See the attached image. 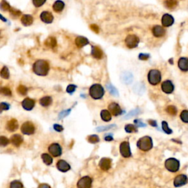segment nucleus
I'll list each match as a JSON object with an SVG mask.
<instances>
[{
  "label": "nucleus",
  "instance_id": "f257e3e1",
  "mask_svg": "<svg viewBox=\"0 0 188 188\" xmlns=\"http://www.w3.org/2000/svg\"><path fill=\"white\" fill-rule=\"evenodd\" d=\"M49 71V65L47 61L39 60L33 64V71L38 76H47Z\"/></svg>",
  "mask_w": 188,
  "mask_h": 188
},
{
  "label": "nucleus",
  "instance_id": "f03ea898",
  "mask_svg": "<svg viewBox=\"0 0 188 188\" xmlns=\"http://www.w3.org/2000/svg\"><path fill=\"white\" fill-rule=\"evenodd\" d=\"M137 146L139 148V149L143 152H148L153 147V141H152V138L149 136H145L138 140Z\"/></svg>",
  "mask_w": 188,
  "mask_h": 188
},
{
  "label": "nucleus",
  "instance_id": "7ed1b4c3",
  "mask_svg": "<svg viewBox=\"0 0 188 188\" xmlns=\"http://www.w3.org/2000/svg\"><path fill=\"white\" fill-rule=\"evenodd\" d=\"M89 94L93 99H100L104 94V90L99 84H94L90 87Z\"/></svg>",
  "mask_w": 188,
  "mask_h": 188
},
{
  "label": "nucleus",
  "instance_id": "20e7f679",
  "mask_svg": "<svg viewBox=\"0 0 188 188\" xmlns=\"http://www.w3.org/2000/svg\"><path fill=\"white\" fill-rule=\"evenodd\" d=\"M149 82L152 85H156L161 81V73L157 69H152L149 72L148 74Z\"/></svg>",
  "mask_w": 188,
  "mask_h": 188
},
{
  "label": "nucleus",
  "instance_id": "39448f33",
  "mask_svg": "<svg viewBox=\"0 0 188 188\" xmlns=\"http://www.w3.org/2000/svg\"><path fill=\"white\" fill-rule=\"evenodd\" d=\"M165 166L166 169L170 172H177L179 169L180 163L178 160L175 158H169L165 162Z\"/></svg>",
  "mask_w": 188,
  "mask_h": 188
},
{
  "label": "nucleus",
  "instance_id": "423d86ee",
  "mask_svg": "<svg viewBox=\"0 0 188 188\" xmlns=\"http://www.w3.org/2000/svg\"><path fill=\"white\" fill-rule=\"evenodd\" d=\"M139 38L135 35H129L125 39V44L126 47L129 48V49L136 48L139 44Z\"/></svg>",
  "mask_w": 188,
  "mask_h": 188
},
{
  "label": "nucleus",
  "instance_id": "0eeeda50",
  "mask_svg": "<svg viewBox=\"0 0 188 188\" xmlns=\"http://www.w3.org/2000/svg\"><path fill=\"white\" fill-rule=\"evenodd\" d=\"M120 152H121V154L122 155V157H125V158L131 157L132 153H131L130 145H129V142L124 141L121 143V145H120Z\"/></svg>",
  "mask_w": 188,
  "mask_h": 188
},
{
  "label": "nucleus",
  "instance_id": "6e6552de",
  "mask_svg": "<svg viewBox=\"0 0 188 188\" xmlns=\"http://www.w3.org/2000/svg\"><path fill=\"white\" fill-rule=\"evenodd\" d=\"M93 180L90 176H83L77 182V188H91Z\"/></svg>",
  "mask_w": 188,
  "mask_h": 188
},
{
  "label": "nucleus",
  "instance_id": "1a4fd4ad",
  "mask_svg": "<svg viewBox=\"0 0 188 188\" xmlns=\"http://www.w3.org/2000/svg\"><path fill=\"white\" fill-rule=\"evenodd\" d=\"M21 132H22L24 135H30L34 134L35 132V126H34L33 124L30 121H27V122L24 123L22 124L21 127Z\"/></svg>",
  "mask_w": 188,
  "mask_h": 188
},
{
  "label": "nucleus",
  "instance_id": "9d476101",
  "mask_svg": "<svg viewBox=\"0 0 188 188\" xmlns=\"http://www.w3.org/2000/svg\"><path fill=\"white\" fill-rule=\"evenodd\" d=\"M49 152L53 157H60L62 154V148L58 143H52L49 146Z\"/></svg>",
  "mask_w": 188,
  "mask_h": 188
},
{
  "label": "nucleus",
  "instance_id": "9b49d317",
  "mask_svg": "<svg viewBox=\"0 0 188 188\" xmlns=\"http://www.w3.org/2000/svg\"><path fill=\"white\" fill-rule=\"evenodd\" d=\"M188 182V178L186 175L184 174H180L178 175L173 181V184L176 187H182V186L185 185Z\"/></svg>",
  "mask_w": 188,
  "mask_h": 188
},
{
  "label": "nucleus",
  "instance_id": "f8f14e48",
  "mask_svg": "<svg viewBox=\"0 0 188 188\" xmlns=\"http://www.w3.org/2000/svg\"><path fill=\"white\" fill-rule=\"evenodd\" d=\"M108 109L110 110V113H112V115H114V116H118V115H121L123 112L119 104L115 102H112L109 104Z\"/></svg>",
  "mask_w": 188,
  "mask_h": 188
},
{
  "label": "nucleus",
  "instance_id": "ddd939ff",
  "mask_svg": "<svg viewBox=\"0 0 188 188\" xmlns=\"http://www.w3.org/2000/svg\"><path fill=\"white\" fill-rule=\"evenodd\" d=\"M161 87L162 91L168 94L171 93L174 90L173 85L172 82L170 81V80H166V81L163 82L161 85Z\"/></svg>",
  "mask_w": 188,
  "mask_h": 188
},
{
  "label": "nucleus",
  "instance_id": "4468645a",
  "mask_svg": "<svg viewBox=\"0 0 188 188\" xmlns=\"http://www.w3.org/2000/svg\"><path fill=\"white\" fill-rule=\"evenodd\" d=\"M111 165H112V161H111L110 158L104 157V158L101 159V160L99 162L100 168L102 171H104L110 170L111 168Z\"/></svg>",
  "mask_w": 188,
  "mask_h": 188
},
{
  "label": "nucleus",
  "instance_id": "2eb2a0df",
  "mask_svg": "<svg viewBox=\"0 0 188 188\" xmlns=\"http://www.w3.org/2000/svg\"><path fill=\"white\" fill-rule=\"evenodd\" d=\"M41 21L46 24H51L54 20V16L49 11H43L40 16Z\"/></svg>",
  "mask_w": 188,
  "mask_h": 188
},
{
  "label": "nucleus",
  "instance_id": "dca6fc26",
  "mask_svg": "<svg viewBox=\"0 0 188 188\" xmlns=\"http://www.w3.org/2000/svg\"><path fill=\"white\" fill-rule=\"evenodd\" d=\"M57 168L61 172H67L71 169V166L65 160H60L57 162Z\"/></svg>",
  "mask_w": 188,
  "mask_h": 188
},
{
  "label": "nucleus",
  "instance_id": "f3484780",
  "mask_svg": "<svg viewBox=\"0 0 188 188\" xmlns=\"http://www.w3.org/2000/svg\"><path fill=\"white\" fill-rule=\"evenodd\" d=\"M21 104H22V107L24 110H31L33 109L34 106H35V101L33 99H32V98H26L22 101Z\"/></svg>",
  "mask_w": 188,
  "mask_h": 188
},
{
  "label": "nucleus",
  "instance_id": "a211bd4d",
  "mask_svg": "<svg viewBox=\"0 0 188 188\" xmlns=\"http://www.w3.org/2000/svg\"><path fill=\"white\" fill-rule=\"evenodd\" d=\"M18 121L16 119H13L10 120L9 121H7V125H6V129L9 131V132H15L18 129Z\"/></svg>",
  "mask_w": 188,
  "mask_h": 188
},
{
  "label": "nucleus",
  "instance_id": "6ab92c4d",
  "mask_svg": "<svg viewBox=\"0 0 188 188\" xmlns=\"http://www.w3.org/2000/svg\"><path fill=\"white\" fill-rule=\"evenodd\" d=\"M174 22L173 17L169 14L163 15L162 18V24L164 27H170Z\"/></svg>",
  "mask_w": 188,
  "mask_h": 188
},
{
  "label": "nucleus",
  "instance_id": "aec40b11",
  "mask_svg": "<svg viewBox=\"0 0 188 188\" xmlns=\"http://www.w3.org/2000/svg\"><path fill=\"white\" fill-rule=\"evenodd\" d=\"M152 33L157 38H160L165 34V30L161 26L157 25L154 26L152 29Z\"/></svg>",
  "mask_w": 188,
  "mask_h": 188
},
{
  "label": "nucleus",
  "instance_id": "412c9836",
  "mask_svg": "<svg viewBox=\"0 0 188 188\" xmlns=\"http://www.w3.org/2000/svg\"><path fill=\"white\" fill-rule=\"evenodd\" d=\"M75 44L78 48H82L89 44V41L86 38L82 36L77 37L75 39Z\"/></svg>",
  "mask_w": 188,
  "mask_h": 188
},
{
  "label": "nucleus",
  "instance_id": "4be33fe9",
  "mask_svg": "<svg viewBox=\"0 0 188 188\" xmlns=\"http://www.w3.org/2000/svg\"><path fill=\"white\" fill-rule=\"evenodd\" d=\"M178 66L182 71H188V59L181 58L179 60Z\"/></svg>",
  "mask_w": 188,
  "mask_h": 188
},
{
  "label": "nucleus",
  "instance_id": "5701e85b",
  "mask_svg": "<svg viewBox=\"0 0 188 188\" xmlns=\"http://www.w3.org/2000/svg\"><path fill=\"white\" fill-rule=\"evenodd\" d=\"M44 45L46 47L49 48V49H54L57 46V40L55 37H49L44 41Z\"/></svg>",
  "mask_w": 188,
  "mask_h": 188
},
{
  "label": "nucleus",
  "instance_id": "b1692460",
  "mask_svg": "<svg viewBox=\"0 0 188 188\" xmlns=\"http://www.w3.org/2000/svg\"><path fill=\"white\" fill-rule=\"evenodd\" d=\"M91 55L94 58L97 60H99L102 58L103 52L99 47H92Z\"/></svg>",
  "mask_w": 188,
  "mask_h": 188
},
{
  "label": "nucleus",
  "instance_id": "393cba45",
  "mask_svg": "<svg viewBox=\"0 0 188 188\" xmlns=\"http://www.w3.org/2000/svg\"><path fill=\"white\" fill-rule=\"evenodd\" d=\"M10 142H11L13 146L18 147L23 143V138L20 135L16 134V135H13L10 138Z\"/></svg>",
  "mask_w": 188,
  "mask_h": 188
},
{
  "label": "nucleus",
  "instance_id": "a878e982",
  "mask_svg": "<svg viewBox=\"0 0 188 188\" xmlns=\"http://www.w3.org/2000/svg\"><path fill=\"white\" fill-rule=\"evenodd\" d=\"M21 23L24 26H30L33 23V17L30 15H24L21 19Z\"/></svg>",
  "mask_w": 188,
  "mask_h": 188
},
{
  "label": "nucleus",
  "instance_id": "bb28decb",
  "mask_svg": "<svg viewBox=\"0 0 188 188\" xmlns=\"http://www.w3.org/2000/svg\"><path fill=\"white\" fill-rule=\"evenodd\" d=\"M121 80H122L123 83H125V84H130L131 82L133 80V76L131 73L129 72H125V73L121 75Z\"/></svg>",
  "mask_w": 188,
  "mask_h": 188
},
{
  "label": "nucleus",
  "instance_id": "cd10ccee",
  "mask_svg": "<svg viewBox=\"0 0 188 188\" xmlns=\"http://www.w3.org/2000/svg\"><path fill=\"white\" fill-rule=\"evenodd\" d=\"M65 7V3L63 1H56L54 3L53 6H52V8L57 13H59L61 12L63 10Z\"/></svg>",
  "mask_w": 188,
  "mask_h": 188
},
{
  "label": "nucleus",
  "instance_id": "c85d7f7f",
  "mask_svg": "<svg viewBox=\"0 0 188 188\" xmlns=\"http://www.w3.org/2000/svg\"><path fill=\"white\" fill-rule=\"evenodd\" d=\"M52 102V98L50 96H44L40 99V104L46 107L50 105Z\"/></svg>",
  "mask_w": 188,
  "mask_h": 188
},
{
  "label": "nucleus",
  "instance_id": "c756f323",
  "mask_svg": "<svg viewBox=\"0 0 188 188\" xmlns=\"http://www.w3.org/2000/svg\"><path fill=\"white\" fill-rule=\"evenodd\" d=\"M101 118L103 121H106V122L110 121V120L112 119V116H111L110 112H109V111L107 110H103L101 112Z\"/></svg>",
  "mask_w": 188,
  "mask_h": 188
},
{
  "label": "nucleus",
  "instance_id": "7c9ffc66",
  "mask_svg": "<svg viewBox=\"0 0 188 188\" xmlns=\"http://www.w3.org/2000/svg\"><path fill=\"white\" fill-rule=\"evenodd\" d=\"M41 158H42L44 162L45 163L46 165H50L52 163V162H53L52 157L49 154H43L41 155Z\"/></svg>",
  "mask_w": 188,
  "mask_h": 188
},
{
  "label": "nucleus",
  "instance_id": "2f4dec72",
  "mask_svg": "<svg viewBox=\"0 0 188 188\" xmlns=\"http://www.w3.org/2000/svg\"><path fill=\"white\" fill-rule=\"evenodd\" d=\"M1 77L3 79H7L10 77V72H9V69L7 66H4L1 70Z\"/></svg>",
  "mask_w": 188,
  "mask_h": 188
},
{
  "label": "nucleus",
  "instance_id": "473e14b6",
  "mask_svg": "<svg viewBox=\"0 0 188 188\" xmlns=\"http://www.w3.org/2000/svg\"><path fill=\"white\" fill-rule=\"evenodd\" d=\"M107 88L112 95H115V96H118V91L113 85H112L111 84H107Z\"/></svg>",
  "mask_w": 188,
  "mask_h": 188
},
{
  "label": "nucleus",
  "instance_id": "72a5a7b5",
  "mask_svg": "<svg viewBox=\"0 0 188 188\" xmlns=\"http://www.w3.org/2000/svg\"><path fill=\"white\" fill-rule=\"evenodd\" d=\"M125 131L127 133H133L138 132V129L133 124H127L125 126Z\"/></svg>",
  "mask_w": 188,
  "mask_h": 188
},
{
  "label": "nucleus",
  "instance_id": "f704fd0d",
  "mask_svg": "<svg viewBox=\"0 0 188 188\" xmlns=\"http://www.w3.org/2000/svg\"><path fill=\"white\" fill-rule=\"evenodd\" d=\"M87 141L90 143H93V144H95V143H97L99 142V138H98V135H91L90 136L87 137Z\"/></svg>",
  "mask_w": 188,
  "mask_h": 188
},
{
  "label": "nucleus",
  "instance_id": "c9c22d12",
  "mask_svg": "<svg viewBox=\"0 0 188 188\" xmlns=\"http://www.w3.org/2000/svg\"><path fill=\"white\" fill-rule=\"evenodd\" d=\"M27 90H28V89H27V87L26 86L19 85L17 87V92L22 95H26L27 93Z\"/></svg>",
  "mask_w": 188,
  "mask_h": 188
},
{
  "label": "nucleus",
  "instance_id": "e433bc0d",
  "mask_svg": "<svg viewBox=\"0 0 188 188\" xmlns=\"http://www.w3.org/2000/svg\"><path fill=\"white\" fill-rule=\"evenodd\" d=\"M165 6L166 7L169 9H173L174 7H176V6L177 5V1H165L164 2Z\"/></svg>",
  "mask_w": 188,
  "mask_h": 188
},
{
  "label": "nucleus",
  "instance_id": "4c0bfd02",
  "mask_svg": "<svg viewBox=\"0 0 188 188\" xmlns=\"http://www.w3.org/2000/svg\"><path fill=\"white\" fill-rule=\"evenodd\" d=\"M10 188H23V184L20 181L14 180L10 183Z\"/></svg>",
  "mask_w": 188,
  "mask_h": 188
},
{
  "label": "nucleus",
  "instance_id": "58836bf2",
  "mask_svg": "<svg viewBox=\"0 0 188 188\" xmlns=\"http://www.w3.org/2000/svg\"><path fill=\"white\" fill-rule=\"evenodd\" d=\"M0 7H1V10H4V11H8V10L10 11V10L11 9L10 4H9L8 3H7V1H1Z\"/></svg>",
  "mask_w": 188,
  "mask_h": 188
},
{
  "label": "nucleus",
  "instance_id": "ea45409f",
  "mask_svg": "<svg viewBox=\"0 0 188 188\" xmlns=\"http://www.w3.org/2000/svg\"><path fill=\"white\" fill-rule=\"evenodd\" d=\"M0 93L4 95H7V96H10V95H12L11 90H10V88L7 87H1V90H0Z\"/></svg>",
  "mask_w": 188,
  "mask_h": 188
},
{
  "label": "nucleus",
  "instance_id": "a19ab883",
  "mask_svg": "<svg viewBox=\"0 0 188 188\" xmlns=\"http://www.w3.org/2000/svg\"><path fill=\"white\" fill-rule=\"evenodd\" d=\"M162 129L166 134L168 135H170V134L172 133V130L168 127V123L166 121H162Z\"/></svg>",
  "mask_w": 188,
  "mask_h": 188
},
{
  "label": "nucleus",
  "instance_id": "79ce46f5",
  "mask_svg": "<svg viewBox=\"0 0 188 188\" xmlns=\"http://www.w3.org/2000/svg\"><path fill=\"white\" fill-rule=\"evenodd\" d=\"M181 121L184 123H188V110H183L180 115Z\"/></svg>",
  "mask_w": 188,
  "mask_h": 188
},
{
  "label": "nucleus",
  "instance_id": "37998d69",
  "mask_svg": "<svg viewBox=\"0 0 188 188\" xmlns=\"http://www.w3.org/2000/svg\"><path fill=\"white\" fill-rule=\"evenodd\" d=\"M166 111L168 112V113H169L170 115H176V113H177L176 108V107L173 105L168 106V107H167V109H166Z\"/></svg>",
  "mask_w": 188,
  "mask_h": 188
},
{
  "label": "nucleus",
  "instance_id": "c03bdc74",
  "mask_svg": "<svg viewBox=\"0 0 188 188\" xmlns=\"http://www.w3.org/2000/svg\"><path fill=\"white\" fill-rule=\"evenodd\" d=\"M10 16L14 17V18H16V17H18L21 14V12L20 10H17V9L11 8L10 10Z\"/></svg>",
  "mask_w": 188,
  "mask_h": 188
},
{
  "label": "nucleus",
  "instance_id": "a18cd8bd",
  "mask_svg": "<svg viewBox=\"0 0 188 188\" xmlns=\"http://www.w3.org/2000/svg\"><path fill=\"white\" fill-rule=\"evenodd\" d=\"M140 113V110L139 109H135V110H132L131 112H129V113H128L127 115H126L125 118L126 119H128V118H131V117L135 116V115H138Z\"/></svg>",
  "mask_w": 188,
  "mask_h": 188
},
{
  "label": "nucleus",
  "instance_id": "49530a36",
  "mask_svg": "<svg viewBox=\"0 0 188 188\" xmlns=\"http://www.w3.org/2000/svg\"><path fill=\"white\" fill-rule=\"evenodd\" d=\"M115 125H110V126H100V127H97L96 131L97 132H103V131H106L108 130V129H112V128L115 127Z\"/></svg>",
  "mask_w": 188,
  "mask_h": 188
},
{
  "label": "nucleus",
  "instance_id": "de8ad7c7",
  "mask_svg": "<svg viewBox=\"0 0 188 188\" xmlns=\"http://www.w3.org/2000/svg\"><path fill=\"white\" fill-rule=\"evenodd\" d=\"M9 143V140L7 138L4 136L0 137V144L1 146H6L7 145H8Z\"/></svg>",
  "mask_w": 188,
  "mask_h": 188
},
{
  "label": "nucleus",
  "instance_id": "09e8293b",
  "mask_svg": "<svg viewBox=\"0 0 188 188\" xmlns=\"http://www.w3.org/2000/svg\"><path fill=\"white\" fill-rule=\"evenodd\" d=\"M76 88L77 86L74 85H69L67 87V88H66V91H67V93L71 94L76 90Z\"/></svg>",
  "mask_w": 188,
  "mask_h": 188
},
{
  "label": "nucleus",
  "instance_id": "8fccbe9b",
  "mask_svg": "<svg viewBox=\"0 0 188 188\" xmlns=\"http://www.w3.org/2000/svg\"><path fill=\"white\" fill-rule=\"evenodd\" d=\"M10 108V104H7V103H4V102H1L0 104V111L2 112L3 110H7Z\"/></svg>",
  "mask_w": 188,
  "mask_h": 188
},
{
  "label": "nucleus",
  "instance_id": "3c124183",
  "mask_svg": "<svg viewBox=\"0 0 188 188\" xmlns=\"http://www.w3.org/2000/svg\"><path fill=\"white\" fill-rule=\"evenodd\" d=\"M46 2V1H41V0H33L32 1V3H33L34 5L37 7H39L41 6H42L44 3Z\"/></svg>",
  "mask_w": 188,
  "mask_h": 188
},
{
  "label": "nucleus",
  "instance_id": "603ef678",
  "mask_svg": "<svg viewBox=\"0 0 188 188\" xmlns=\"http://www.w3.org/2000/svg\"><path fill=\"white\" fill-rule=\"evenodd\" d=\"M70 112H71L70 109H68V110H64V111H62V112H61L59 114V118H60V119H61V118H65V117L67 116V115H68V114L70 113Z\"/></svg>",
  "mask_w": 188,
  "mask_h": 188
},
{
  "label": "nucleus",
  "instance_id": "864d4df0",
  "mask_svg": "<svg viewBox=\"0 0 188 188\" xmlns=\"http://www.w3.org/2000/svg\"><path fill=\"white\" fill-rule=\"evenodd\" d=\"M149 58V55H147V54H143L141 53L139 55V59L142 60H146Z\"/></svg>",
  "mask_w": 188,
  "mask_h": 188
},
{
  "label": "nucleus",
  "instance_id": "5fc2aeb1",
  "mask_svg": "<svg viewBox=\"0 0 188 188\" xmlns=\"http://www.w3.org/2000/svg\"><path fill=\"white\" fill-rule=\"evenodd\" d=\"M134 123H135V124H136V126H138V127H145V126H146V124H143L142 121H139V120H135Z\"/></svg>",
  "mask_w": 188,
  "mask_h": 188
},
{
  "label": "nucleus",
  "instance_id": "6e6d98bb",
  "mask_svg": "<svg viewBox=\"0 0 188 188\" xmlns=\"http://www.w3.org/2000/svg\"><path fill=\"white\" fill-rule=\"evenodd\" d=\"M90 27L93 32H95V33H98V32H99V28H98V27L96 24H91V25L90 26Z\"/></svg>",
  "mask_w": 188,
  "mask_h": 188
},
{
  "label": "nucleus",
  "instance_id": "4d7b16f0",
  "mask_svg": "<svg viewBox=\"0 0 188 188\" xmlns=\"http://www.w3.org/2000/svg\"><path fill=\"white\" fill-rule=\"evenodd\" d=\"M54 129H55V131H57V132H62V131L63 130V127L62 126L59 125V124H55L54 125Z\"/></svg>",
  "mask_w": 188,
  "mask_h": 188
},
{
  "label": "nucleus",
  "instance_id": "13d9d810",
  "mask_svg": "<svg viewBox=\"0 0 188 188\" xmlns=\"http://www.w3.org/2000/svg\"><path fill=\"white\" fill-rule=\"evenodd\" d=\"M104 140H105L106 141H109V142H110V141H113V138H112V135H107V136L104 137Z\"/></svg>",
  "mask_w": 188,
  "mask_h": 188
},
{
  "label": "nucleus",
  "instance_id": "bf43d9fd",
  "mask_svg": "<svg viewBox=\"0 0 188 188\" xmlns=\"http://www.w3.org/2000/svg\"><path fill=\"white\" fill-rule=\"evenodd\" d=\"M38 188H51V187L48 184H41Z\"/></svg>",
  "mask_w": 188,
  "mask_h": 188
},
{
  "label": "nucleus",
  "instance_id": "052dcab7",
  "mask_svg": "<svg viewBox=\"0 0 188 188\" xmlns=\"http://www.w3.org/2000/svg\"><path fill=\"white\" fill-rule=\"evenodd\" d=\"M149 124L152 126H157L156 121H153V120H149Z\"/></svg>",
  "mask_w": 188,
  "mask_h": 188
}]
</instances>
